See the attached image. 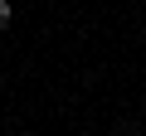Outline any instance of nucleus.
I'll use <instances>...</instances> for the list:
<instances>
[{"label":"nucleus","instance_id":"1","mask_svg":"<svg viewBox=\"0 0 146 136\" xmlns=\"http://www.w3.org/2000/svg\"><path fill=\"white\" fill-rule=\"evenodd\" d=\"M10 24V0H0V29Z\"/></svg>","mask_w":146,"mask_h":136}]
</instances>
